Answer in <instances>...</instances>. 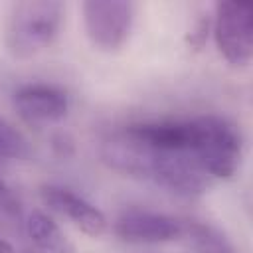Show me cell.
<instances>
[{
    "instance_id": "cell-1",
    "label": "cell",
    "mask_w": 253,
    "mask_h": 253,
    "mask_svg": "<svg viewBox=\"0 0 253 253\" xmlns=\"http://www.w3.org/2000/svg\"><path fill=\"white\" fill-rule=\"evenodd\" d=\"M65 6L57 0L16 2L6 22V49L16 59H30L49 47L63 24Z\"/></svg>"
},
{
    "instance_id": "cell-2",
    "label": "cell",
    "mask_w": 253,
    "mask_h": 253,
    "mask_svg": "<svg viewBox=\"0 0 253 253\" xmlns=\"http://www.w3.org/2000/svg\"><path fill=\"white\" fill-rule=\"evenodd\" d=\"M192 123V160L210 178H231L241 162L243 142L239 128L223 117L202 115Z\"/></svg>"
},
{
    "instance_id": "cell-3",
    "label": "cell",
    "mask_w": 253,
    "mask_h": 253,
    "mask_svg": "<svg viewBox=\"0 0 253 253\" xmlns=\"http://www.w3.org/2000/svg\"><path fill=\"white\" fill-rule=\"evenodd\" d=\"M213 42L233 67H247L253 57V4L223 0L215 4Z\"/></svg>"
},
{
    "instance_id": "cell-4",
    "label": "cell",
    "mask_w": 253,
    "mask_h": 253,
    "mask_svg": "<svg viewBox=\"0 0 253 253\" xmlns=\"http://www.w3.org/2000/svg\"><path fill=\"white\" fill-rule=\"evenodd\" d=\"M83 26L89 42L107 53L119 51L132 30L134 4L126 0H85L81 4Z\"/></svg>"
},
{
    "instance_id": "cell-5",
    "label": "cell",
    "mask_w": 253,
    "mask_h": 253,
    "mask_svg": "<svg viewBox=\"0 0 253 253\" xmlns=\"http://www.w3.org/2000/svg\"><path fill=\"white\" fill-rule=\"evenodd\" d=\"M186 229L188 221L142 210L123 211L115 221V233L126 243H166L186 237Z\"/></svg>"
},
{
    "instance_id": "cell-6",
    "label": "cell",
    "mask_w": 253,
    "mask_h": 253,
    "mask_svg": "<svg viewBox=\"0 0 253 253\" xmlns=\"http://www.w3.org/2000/svg\"><path fill=\"white\" fill-rule=\"evenodd\" d=\"M14 109L32 125L59 123L67 117L69 97L63 89L47 83H30L14 93Z\"/></svg>"
},
{
    "instance_id": "cell-7",
    "label": "cell",
    "mask_w": 253,
    "mask_h": 253,
    "mask_svg": "<svg viewBox=\"0 0 253 253\" xmlns=\"http://www.w3.org/2000/svg\"><path fill=\"white\" fill-rule=\"evenodd\" d=\"M43 204L69 219L79 231L89 237H99L107 231V219L99 208L63 186H43L40 190Z\"/></svg>"
},
{
    "instance_id": "cell-8",
    "label": "cell",
    "mask_w": 253,
    "mask_h": 253,
    "mask_svg": "<svg viewBox=\"0 0 253 253\" xmlns=\"http://www.w3.org/2000/svg\"><path fill=\"white\" fill-rule=\"evenodd\" d=\"M26 233L34 245L45 253H73V243L61 231V227L43 211H32L26 215Z\"/></svg>"
},
{
    "instance_id": "cell-9",
    "label": "cell",
    "mask_w": 253,
    "mask_h": 253,
    "mask_svg": "<svg viewBox=\"0 0 253 253\" xmlns=\"http://www.w3.org/2000/svg\"><path fill=\"white\" fill-rule=\"evenodd\" d=\"M28 156L30 144L26 136L8 121L0 119V164L8 160H26Z\"/></svg>"
},
{
    "instance_id": "cell-10",
    "label": "cell",
    "mask_w": 253,
    "mask_h": 253,
    "mask_svg": "<svg viewBox=\"0 0 253 253\" xmlns=\"http://www.w3.org/2000/svg\"><path fill=\"white\" fill-rule=\"evenodd\" d=\"M0 213L10 219H20L22 215V204L2 176H0Z\"/></svg>"
},
{
    "instance_id": "cell-11",
    "label": "cell",
    "mask_w": 253,
    "mask_h": 253,
    "mask_svg": "<svg viewBox=\"0 0 253 253\" xmlns=\"http://www.w3.org/2000/svg\"><path fill=\"white\" fill-rule=\"evenodd\" d=\"M0 253H14V247L2 237H0Z\"/></svg>"
}]
</instances>
